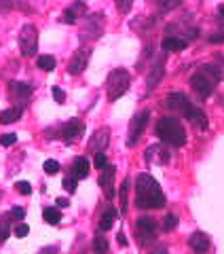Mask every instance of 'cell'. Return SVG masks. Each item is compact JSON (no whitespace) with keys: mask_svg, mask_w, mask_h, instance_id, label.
<instances>
[{"mask_svg":"<svg viewBox=\"0 0 224 254\" xmlns=\"http://www.w3.org/2000/svg\"><path fill=\"white\" fill-rule=\"evenodd\" d=\"M167 203L161 185L150 174H138L135 178V205L142 210H157Z\"/></svg>","mask_w":224,"mask_h":254,"instance_id":"1","label":"cell"},{"mask_svg":"<svg viewBox=\"0 0 224 254\" xmlns=\"http://www.w3.org/2000/svg\"><path fill=\"white\" fill-rule=\"evenodd\" d=\"M155 133L163 144H169L175 148L186 144V129H184V125L178 117H161L155 127Z\"/></svg>","mask_w":224,"mask_h":254,"instance_id":"2","label":"cell"},{"mask_svg":"<svg viewBox=\"0 0 224 254\" xmlns=\"http://www.w3.org/2000/svg\"><path fill=\"white\" fill-rule=\"evenodd\" d=\"M220 68L218 66H212V64H205V66H201L197 70V72L190 76V87L199 93V98H210V95L214 93L216 85H218L220 81Z\"/></svg>","mask_w":224,"mask_h":254,"instance_id":"3","label":"cell"},{"mask_svg":"<svg viewBox=\"0 0 224 254\" xmlns=\"http://www.w3.org/2000/svg\"><path fill=\"white\" fill-rule=\"evenodd\" d=\"M106 87H108V100L110 102H116L118 98H123V95L129 91V87H131V74L127 72L125 68H114L108 74Z\"/></svg>","mask_w":224,"mask_h":254,"instance_id":"4","label":"cell"},{"mask_svg":"<svg viewBox=\"0 0 224 254\" xmlns=\"http://www.w3.org/2000/svg\"><path fill=\"white\" fill-rule=\"evenodd\" d=\"M19 51L23 58H34L38 51V30L32 26V23H26L19 32Z\"/></svg>","mask_w":224,"mask_h":254,"instance_id":"5","label":"cell"},{"mask_svg":"<svg viewBox=\"0 0 224 254\" xmlns=\"http://www.w3.org/2000/svg\"><path fill=\"white\" fill-rule=\"evenodd\" d=\"M104 23H106V19H104L102 13L89 15V17L85 19L83 28H81V41L83 43H89V41H98V38H102V34H104Z\"/></svg>","mask_w":224,"mask_h":254,"instance_id":"6","label":"cell"},{"mask_svg":"<svg viewBox=\"0 0 224 254\" xmlns=\"http://www.w3.org/2000/svg\"><path fill=\"white\" fill-rule=\"evenodd\" d=\"M148 119H150V110H142V113H138L131 123H129V133H127V146H135L142 138L144 129H146L148 125Z\"/></svg>","mask_w":224,"mask_h":254,"instance_id":"7","label":"cell"},{"mask_svg":"<svg viewBox=\"0 0 224 254\" xmlns=\"http://www.w3.org/2000/svg\"><path fill=\"white\" fill-rule=\"evenodd\" d=\"M89 60H91V49H89V47H87V45L78 47V49L74 51V55L70 58V62H68V72L72 76L83 74L85 68H87V64H89Z\"/></svg>","mask_w":224,"mask_h":254,"instance_id":"8","label":"cell"},{"mask_svg":"<svg viewBox=\"0 0 224 254\" xmlns=\"http://www.w3.org/2000/svg\"><path fill=\"white\" fill-rule=\"evenodd\" d=\"M85 133V123L81 121V119H70L68 123H63L59 127V138L63 142H68V144H72V142L81 140Z\"/></svg>","mask_w":224,"mask_h":254,"instance_id":"9","label":"cell"},{"mask_svg":"<svg viewBox=\"0 0 224 254\" xmlns=\"http://www.w3.org/2000/svg\"><path fill=\"white\" fill-rule=\"evenodd\" d=\"M135 229H138V242H140V246H146V244L153 242L155 235H157V220L150 218V216H140Z\"/></svg>","mask_w":224,"mask_h":254,"instance_id":"10","label":"cell"},{"mask_svg":"<svg viewBox=\"0 0 224 254\" xmlns=\"http://www.w3.org/2000/svg\"><path fill=\"white\" fill-rule=\"evenodd\" d=\"M32 87L30 83H19V81H9V98L11 100H15L17 104L15 106H26V102H28V98L32 95Z\"/></svg>","mask_w":224,"mask_h":254,"instance_id":"11","label":"cell"},{"mask_svg":"<svg viewBox=\"0 0 224 254\" xmlns=\"http://www.w3.org/2000/svg\"><path fill=\"white\" fill-rule=\"evenodd\" d=\"M171 159V153L167 150L163 144H153L146 148V153H144V161L150 163V165H167Z\"/></svg>","mask_w":224,"mask_h":254,"instance_id":"12","label":"cell"},{"mask_svg":"<svg viewBox=\"0 0 224 254\" xmlns=\"http://www.w3.org/2000/svg\"><path fill=\"white\" fill-rule=\"evenodd\" d=\"M81 17H87V4L83 2V0H74V2H72L68 9L61 13L59 21L68 23V26H74V23H78Z\"/></svg>","mask_w":224,"mask_h":254,"instance_id":"13","label":"cell"},{"mask_svg":"<svg viewBox=\"0 0 224 254\" xmlns=\"http://www.w3.org/2000/svg\"><path fill=\"white\" fill-rule=\"evenodd\" d=\"M108 144H110V129L108 127H100V129L93 131L87 148H89V153L95 155V153H104V150L108 148Z\"/></svg>","mask_w":224,"mask_h":254,"instance_id":"14","label":"cell"},{"mask_svg":"<svg viewBox=\"0 0 224 254\" xmlns=\"http://www.w3.org/2000/svg\"><path fill=\"white\" fill-rule=\"evenodd\" d=\"M114 178H116V168L114 165H106V168L102 170L100 174V187L104 190V195H106V199H112L114 197Z\"/></svg>","mask_w":224,"mask_h":254,"instance_id":"15","label":"cell"},{"mask_svg":"<svg viewBox=\"0 0 224 254\" xmlns=\"http://www.w3.org/2000/svg\"><path fill=\"white\" fill-rule=\"evenodd\" d=\"M165 51H163V55H159V60L153 64V68H150V72H148V76H146V89H148V93L155 89V87L161 83V78H163V74H165Z\"/></svg>","mask_w":224,"mask_h":254,"instance_id":"16","label":"cell"},{"mask_svg":"<svg viewBox=\"0 0 224 254\" xmlns=\"http://www.w3.org/2000/svg\"><path fill=\"white\" fill-rule=\"evenodd\" d=\"M163 106L165 108H169V110H173V113H186V110L190 108V102H188V98L184 95L182 91H171L169 95L165 98V102H163Z\"/></svg>","mask_w":224,"mask_h":254,"instance_id":"17","label":"cell"},{"mask_svg":"<svg viewBox=\"0 0 224 254\" xmlns=\"http://www.w3.org/2000/svg\"><path fill=\"white\" fill-rule=\"evenodd\" d=\"M188 246H190V250H193L195 254H207V250L212 248V242H210V237H207V233L195 231L193 235L188 237Z\"/></svg>","mask_w":224,"mask_h":254,"instance_id":"18","label":"cell"},{"mask_svg":"<svg viewBox=\"0 0 224 254\" xmlns=\"http://www.w3.org/2000/svg\"><path fill=\"white\" fill-rule=\"evenodd\" d=\"M184 117H186L188 121H190V125H195L197 129H207V125H210V123H207V117H205L203 110L193 106V104H190V108L184 113Z\"/></svg>","mask_w":224,"mask_h":254,"instance_id":"19","label":"cell"},{"mask_svg":"<svg viewBox=\"0 0 224 254\" xmlns=\"http://www.w3.org/2000/svg\"><path fill=\"white\" fill-rule=\"evenodd\" d=\"M116 218H118V212H116V208H114V205H108V208L102 212V216H100V222H98L100 231H102V233L110 231V229L114 227Z\"/></svg>","mask_w":224,"mask_h":254,"instance_id":"20","label":"cell"},{"mask_svg":"<svg viewBox=\"0 0 224 254\" xmlns=\"http://www.w3.org/2000/svg\"><path fill=\"white\" fill-rule=\"evenodd\" d=\"M89 159L87 157H76L74 161H72V176H74L76 180H83L89 176Z\"/></svg>","mask_w":224,"mask_h":254,"instance_id":"21","label":"cell"},{"mask_svg":"<svg viewBox=\"0 0 224 254\" xmlns=\"http://www.w3.org/2000/svg\"><path fill=\"white\" fill-rule=\"evenodd\" d=\"M188 47V41H184V38H178V36H167L163 38V51L165 53H178V51H184Z\"/></svg>","mask_w":224,"mask_h":254,"instance_id":"22","label":"cell"},{"mask_svg":"<svg viewBox=\"0 0 224 254\" xmlns=\"http://www.w3.org/2000/svg\"><path fill=\"white\" fill-rule=\"evenodd\" d=\"M21 115H23V108L21 106H11V108L0 110V125H9V123L19 121Z\"/></svg>","mask_w":224,"mask_h":254,"instance_id":"23","label":"cell"},{"mask_svg":"<svg viewBox=\"0 0 224 254\" xmlns=\"http://www.w3.org/2000/svg\"><path fill=\"white\" fill-rule=\"evenodd\" d=\"M108 250H110V244H108L106 237H104V233L100 231L93 237V252L95 254H108Z\"/></svg>","mask_w":224,"mask_h":254,"instance_id":"24","label":"cell"},{"mask_svg":"<svg viewBox=\"0 0 224 254\" xmlns=\"http://www.w3.org/2000/svg\"><path fill=\"white\" fill-rule=\"evenodd\" d=\"M36 66L45 70V72H53L55 70V58L53 55H41V58L36 60Z\"/></svg>","mask_w":224,"mask_h":254,"instance_id":"25","label":"cell"},{"mask_svg":"<svg viewBox=\"0 0 224 254\" xmlns=\"http://www.w3.org/2000/svg\"><path fill=\"white\" fill-rule=\"evenodd\" d=\"M43 218L49 222V225H59L61 212H59L57 208H45V210H43Z\"/></svg>","mask_w":224,"mask_h":254,"instance_id":"26","label":"cell"},{"mask_svg":"<svg viewBox=\"0 0 224 254\" xmlns=\"http://www.w3.org/2000/svg\"><path fill=\"white\" fill-rule=\"evenodd\" d=\"M129 187H131V182L129 178H127L123 182V187H121V193H118V197H121V212L127 214V208H129V199H127V195H129Z\"/></svg>","mask_w":224,"mask_h":254,"instance_id":"27","label":"cell"},{"mask_svg":"<svg viewBox=\"0 0 224 254\" xmlns=\"http://www.w3.org/2000/svg\"><path fill=\"white\" fill-rule=\"evenodd\" d=\"M178 227V216H175V214H167V216L163 218V231H173V229Z\"/></svg>","mask_w":224,"mask_h":254,"instance_id":"28","label":"cell"},{"mask_svg":"<svg viewBox=\"0 0 224 254\" xmlns=\"http://www.w3.org/2000/svg\"><path fill=\"white\" fill-rule=\"evenodd\" d=\"M43 170H45L47 174H49V176H55V174H57L61 168H59V163L55 161V159H47L45 165H43Z\"/></svg>","mask_w":224,"mask_h":254,"instance_id":"29","label":"cell"},{"mask_svg":"<svg viewBox=\"0 0 224 254\" xmlns=\"http://www.w3.org/2000/svg\"><path fill=\"white\" fill-rule=\"evenodd\" d=\"M6 237H11V227H9V220L2 216V220H0V244L6 242Z\"/></svg>","mask_w":224,"mask_h":254,"instance_id":"30","label":"cell"},{"mask_svg":"<svg viewBox=\"0 0 224 254\" xmlns=\"http://www.w3.org/2000/svg\"><path fill=\"white\" fill-rule=\"evenodd\" d=\"M155 2L159 4V9L161 11H171L182 2V0H155Z\"/></svg>","mask_w":224,"mask_h":254,"instance_id":"31","label":"cell"},{"mask_svg":"<svg viewBox=\"0 0 224 254\" xmlns=\"http://www.w3.org/2000/svg\"><path fill=\"white\" fill-rule=\"evenodd\" d=\"M93 163H95V170H104L108 165V159H106V153H95L93 155Z\"/></svg>","mask_w":224,"mask_h":254,"instance_id":"32","label":"cell"},{"mask_svg":"<svg viewBox=\"0 0 224 254\" xmlns=\"http://www.w3.org/2000/svg\"><path fill=\"white\" fill-rule=\"evenodd\" d=\"M23 216H26V212H23V208H13L11 212L4 214L6 220H23Z\"/></svg>","mask_w":224,"mask_h":254,"instance_id":"33","label":"cell"},{"mask_svg":"<svg viewBox=\"0 0 224 254\" xmlns=\"http://www.w3.org/2000/svg\"><path fill=\"white\" fill-rule=\"evenodd\" d=\"M15 189H17L19 195H32V185H30V182H26V180L15 182Z\"/></svg>","mask_w":224,"mask_h":254,"instance_id":"34","label":"cell"},{"mask_svg":"<svg viewBox=\"0 0 224 254\" xmlns=\"http://www.w3.org/2000/svg\"><path fill=\"white\" fill-rule=\"evenodd\" d=\"M131 6H133V0H116V9L121 15H127L131 11Z\"/></svg>","mask_w":224,"mask_h":254,"instance_id":"35","label":"cell"},{"mask_svg":"<svg viewBox=\"0 0 224 254\" xmlns=\"http://www.w3.org/2000/svg\"><path fill=\"white\" fill-rule=\"evenodd\" d=\"M0 144H2V146L17 144V133H2V136H0Z\"/></svg>","mask_w":224,"mask_h":254,"instance_id":"36","label":"cell"},{"mask_svg":"<svg viewBox=\"0 0 224 254\" xmlns=\"http://www.w3.org/2000/svg\"><path fill=\"white\" fill-rule=\"evenodd\" d=\"M76 187H78V180H76L74 176H68L66 180H63V189H66L68 193H74Z\"/></svg>","mask_w":224,"mask_h":254,"instance_id":"37","label":"cell"},{"mask_svg":"<svg viewBox=\"0 0 224 254\" xmlns=\"http://www.w3.org/2000/svg\"><path fill=\"white\" fill-rule=\"evenodd\" d=\"M53 98L57 104H63V102H66V91L59 89V87H53Z\"/></svg>","mask_w":224,"mask_h":254,"instance_id":"38","label":"cell"},{"mask_svg":"<svg viewBox=\"0 0 224 254\" xmlns=\"http://www.w3.org/2000/svg\"><path fill=\"white\" fill-rule=\"evenodd\" d=\"M28 233H30L28 225H17V227H15V235H17V237H26Z\"/></svg>","mask_w":224,"mask_h":254,"instance_id":"39","label":"cell"},{"mask_svg":"<svg viewBox=\"0 0 224 254\" xmlns=\"http://www.w3.org/2000/svg\"><path fill=\"white\" fill-rule=\"evenodd\" d=\"M15 6L13 0H0V13H6V11H11Z\"/></svg>","mask_w":224,"mask_h":254,"instance_id":"40","label":"cell"},{"mask_svg":"<svg viewBox=\"0 0 224 254\" xmlns=\"http://www.w3.org/2000/svg\"><path fill=\"white\" fill-rule=\"evenodd\" d=\"M207 41L210 43H224V32H216V34H212Z\"/></svg>","mask_w":224,"mask_h":254,"instance_id":"41","label":"cell"},{"mask_svg":"<svg viewBox=\"0 0 224 254\" xmlns=\"http://www.w3.org/2000/svg\"><path fill=\"white\" fill-rule=\"evenodd\" d=\"M148 254H169V252H167L165 246L159 244V246H155V248H150V252H148Z\"/></svg>","mask_w":224,"mask_h":254,"instance_id":"42","label":"cell"},{"mask_svg":"<svg viewBox=\"0 0 224 254\" xmlns=\"http://www.w3.org/2000/svg\"><path fill=\"white\" fill-rule=\"evenodd\" d=\"M55 203H57V208H68V205H70V201H68V199H61V197H59V199L55 201Z\"/></svg>","mask_w":224,"mask_h":254,"instance_id":"43","label":"cell"},{"mask_svg":"<svg viewBox=\"0 0 224 254\" xmlns=\"http://www.w3.org/2000/svg\"><path fill=\"white\" fill-rule=\"evenodd\" d=\"M116 237H118V244H121V246H127V237H125V233H123V231L118 233Z\"/></svg>","mask_w":224,"mask_h":254,"instance_id":"44","label":"cell"},{"mask_svg":"<svg viewBox=\"0 0 224 254\" xmlns=\"http://www.w3.org/2000/svg\"><path fill=\"white\" fill-rule=\"evenodd\" d=\"M218 13H220V17L224 19V4H220V6H218Z\"/></svg>","mask_w":224,"mask_h":254,"instance_id":"45","label":"cell"},{"mask_svg":"<svg viewBox=\"0 0 224 254\" xmlns=\"http://www.w3.org/2000/svg\"><path fill=\"white\" fill-rule=\"evenodd\" d=\"M0 197H2V190H0Z\"/></svg>","mask_w":224,"mask_h":254,"instance_id":"46","label":"cell"}]
</instances>
